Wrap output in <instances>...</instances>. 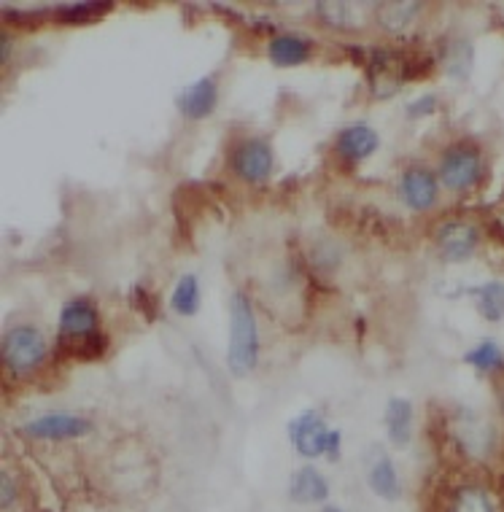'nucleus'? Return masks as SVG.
Here are the masks:
<instances>
[{
    "mask_svg": "<svg viewBox=\"0 0 504 512\" xmlns=\"http://www.w3.org/2000/svg\"><path fill=\"white\" fill-rule=\"evenodd\" d=\"M259 327L248 294L235 292L230 300V343H227V370L235 378H246L257 370Z\"/></svg>",
    "mask_w": 504,
    "mask_h": 512,
    "instance_id": "nucleus-1",
    "label": "nucleus"
},
{
    "mask_svg": "<svg viewBox=\"0 0 504 512\" xmlns=\"http://www.w3.org/2000/svg\"><path fill=\"white\" fill-rule=\"evenodd\" d=\"M49 345L41 329L30 327V324H17L3 335L0 343V359L3 367L14 375V378H27L44 364Z\"/></svg>",
    "mask_w": 504,
    "mask_h": 512,
    "instance_id": "nucleus-2",
    "label": "nucleus"
},
{
    "mask_svg": "<svg viewBox=\"0 0 504 512\" xmlns=\"http://www.w3.org/2000/svg\"><path fill=\"white\" fill-rule=\"evenodd\" d=\"M289 440L294 451L305 459H319V456H327L329 461L340 459V432L329 429L324 415L313 407L289 421Z\"/></svg>",
    "mask_w": 504,
    "mask_h": 512,
    "instance_id": "nucleus-3",
    "label": "nucleus"
},
{
    "mask_svg": "<svg viewBox=\"0 0 504 512\" xmlns=\"http://www.w3.org/2000/svg\"><path fill=\"white\" fill-rule=\"evenodd\" d=\"M57 329H60L62 345H71V348H84L87 345L89 354H95L92 343H103L98 335L100 310L87 297H73V300L62 305Z\"/></svg>",
    "mask_w": 504,
    "mask_h": 512,
    "instance_id": "nucleus-4",
    "label": "nucleus"
},
{
    "mask_svg": "<svg viewBox=\"0 0 504 512\" xmlns=\"http://www.w3.org/2000/svg\"><path fill=\"white\" fill-rule=\"evenodd\" d=\"M483 178V157L475 146L459 143L445 149L440 159V181L451 192H467Z\"/></svg>",
    "mask_w": 504,
    "mask_h": 512,
    "instance_id": "nucleus-5",
    "label": "nucleus"
},
{
    "mask_svg": "<svg viewBox=\"0 0 504 512\" xmlns=\"http://www.w3.org/2000/svg\"><path fill=\"white\" fill-rule=\"evenodd\" d=\"M273 146L265 138H246L232 149V173L246 184H262L273 173Z\"/></svg>",
    "mask_w": 504,
    "mask_h": 512,
    "instance_id": "nucleus-6",
    "label": "nucleus"
},
{
    "mask_svg": "<svg viewBox=\"0 0 504 512\" xmlns=\"http://www.w3.org/2000/svg\"><path fill=\"white\" fill-rule=\"evenodd\" d=\"M95 429V424L84 418V415L76 413H46L38 415L33 421H27L22 426V434L30 437V440H79V437H87L89 432Z\"/></svg>",
    "mask_w": 504,
    "mask_h": 512,
    "instance_id": "nucleus-7",
    "label": "nucleus"
},
{
    "mask_svg": "<svg viewBox=\"0 0 504 512\" xmlns=\"http://www.w3.org/2000/svg\"><path fill=\"white\" fill-rule=\"evenodd\" d=\"M437 248L445 262H464L475 254L480 243V232L475 224L469 221H445L437 230Z\"/></svg>",
    "mask_w": 504,
    "mask_h": 512,
    "instance_id": "nucleus-8",
    "label": "nucleus"
},
{
    "mask_svg": "<svg viewBox=\"0 0 504 512\" xmlns=\"http://www.w3.org/2000/svg\"><path fill=\"white\" fill-rule=\"evenodd\" d=\"M178 111L186 116V119H205V116H211L219 106V84L213 76H203V79L192 81V84H186L181 92H178L176 98Z\"/></svg>",
    "mask_w": 504,
    "mask_h": 512,
    "instance_id": "nucleus-9",
    "label": "nucleus"
},
{
    "mask_svg": "<svg viewBox=\"0 0 504 512\" xmlns=\"http://www.w3.org/2000/svg\"><path fill=\"white\" fill-rule=\"evenodd\" d=\"M437 178L434 173H429L426 168H407L402 173V181H399V195L405 200V205L410 211L424 213L429 211L434 203H437Z\"/></svg>",
    "mask_w": 504,
    "mask_h": 512,
    "instance_id": "nucleus-10",
    "label": "nucleus"
},
{
    "mask_svg": "<svg viewBox=\"0 0 504 512\" xmlns=\"http://www.w3.org/2000/svg\"><path fill=\"white\" fill-rule=\"evenodd\" d=\"M378 143H381V138H378V133L372 130L370 124L354 122L337 133L335 149L348 162H362V159H367L370 154L378 151Z\"/></svg>",
    "mask_w": 504,
    "mask_h": 512,
    "instance_id": "nucleus-11",
    "label": "nucleus"
},
{
    "mask_svg": "<svg viewBox=\"0 0 504 512\" xmlns=\"http://www.w3.org/2000/svg\"><path fill=\"white\" fill-rule=\"evenodd\" d=\"M313 54V41L297 33H278L267 41V57L275 68H297L310 60Z\"/></svg>",
    "mask_w": 504,
    "mask_h": 512,
    "instance_id": "nucleus-12",
    "label": "nucleus"
},
{
    "mask_svg": "<svg viewBox=\"0 0 504 512\" xmlns=\"http://www.w3.org/2000/svg\"><path fill=\"white\" fill-rule=\"evenodd\" d=\"M289 496L297 504H321L327 502L329 483L319 469L302 467L297 469L289 480Z\"/></svg>",
    "mask_w": 504,
    "mask_h": 512,
    "instance_id": "nucleus-13",
    "label": "nucleus"
},
{
    "mask_svg": "<svg viewBox=\"0 0 504 512\" xmlns=\"http://www.w3.org/2000/svg\"><path fill=\"white\" fill-rule=\"evenodd\" d=\"M413 405L402 397H391L389 405H386V413H383V421H386V432H389V440L394 445H407L410 437H413Z\"/></svg>",
    "mask_w": 504,
    "mask_h": 512,
    "instance_id": "nucleus-14",
    "label": "nucleus"
},
{
    "mask_svg": "<svg viewBox=\"0 0 504 512\" xmlns=\"http://www.w3.org/2000/svg\"><path fill=\"white\" fill-rule=\"evenodd\" d=\"M367 486L372 488V494H378L386 502H394L399 496V477L397 467L389 456H378L367 469Z\"/></svg>",
    "mask_w": 504,
    "mask_h": 512,
    "instance_id": "nucleus-15",
    "label": "nucleus"
},
{
    "mask_svg": "<svg viewBox=\"0 0 504 512\" xmlns=\"http://www.w3.org/2000/svg\"><path fill=\"white\" fill-rule=\"evenodd\" d=\"M364 11L362 3H340V0H327V3H316V14L324 25L340 27V30H351L359 25V14Z\"/></svg>",
    "mask_w": 504,
    "mask_h": 512,
    "instance_id": "nucleus-16",
    "label": "nucleus"
},
{
    "mask_svg": "<svg viewBox=\"0 0 504 512\" xmlns=\"http://www.w3.org/2000/svg\"><path fill=\"white\" fill-rule=\"evenodd\" d=\"M418 11H421L418 3H378L375 17H378V25L386 27L389 33H402L416 19Z\"/></svg>",
    "mask_w": 504,
    "mask_h": 512,
    "instance_id": "nucleus-17",
    "label": "nucleus"
},
{
    "mask_svg": "<svg viewBox=\"0 0 504 512\" xmlns=\"http://www.w3.org/2000/svg\"><path fill=\"white\" fill-rule=\"evenodd\" d=\"M170 308L176 310L178 316H195L200 310V283H197L195 275L178 278L173 294H170Z\"/></svg>",
    "mask_w": 504,
    "mask_h": 512,
    "instance_id": "nucleus-18",
    "label": "nucleus"
},
{
    "mask_svg": "<svg viewBox=\"0 0 504 512\" xmlns=\"http://www.w3.org/2000/svg\"><path fill=\"white\" fill-rule=\"evenodd\" d=\"M106 11H111V3H62L54 9V17L62 25H81V22L98 19Z\"/></svg>",
    "mask_w": 504,
    "mask_h": 512,
    "instance_id": "nucleus-19",
    "label": "nucleus"
},
{
    "mask_svg": "<svg viewBox=\"0 0 504 512\" xmlns=\"http://www.w3.org/2000/svg\"><path fill=\"white\" fill-rule=\"evenodd\" d=\"M467 364H472L475 370L480 372H494L504 367V354L502 348L494 343V340H483L480 345H475L467 354Z\"/></svg>",
    "mask_w": 504,
    "mask_h": 512,
    "instance_id": "nucleus-20",
    "label": "nucleus"
},
{
    "mask_svg": "<svg viewBox=\"0 0 504 512\" xmlns=\"http://www.w3.org/2000/svg\"><path fill=\"white\" fill-rule=\"evenodd\" d=\"M478 308L483 313V318H488V321L504 318V283H486L478 292Z\"/></svg>",
    "mask_w": 504,
    "mask_h": 512,
    "instance_id": "nucleus-21",
    "label": "nucleus"
},
{
    "mask_svg": "<svg viewBox=\"0 0 504 512\" xmlns=\"http://www.w3.org/2000/svg\"><path fill=\"white\" fill-rule=\"evenodd\" d=\"M451 512H494V504L483 488H461L453 499Z\"/></svg>",
    "mask_w": 504,
    "mask_h": 512,
    "instance_id": "nucleus-22",
    "label": "nucleus"
},
{
    "mask_svg": "<svg viewBox=\"0 0 504 512\" xmlns=\"http://www.w3.org/2000/svg\"><path fill=\"white\" fill-rule=\"evenodd\" d=\"M469 68H472V46L467 41H459L448 54V71L451 76L461 79V76H467Z\"/></svg>",
    "mask_w": 504,
    "mask_h": 512,
    "instance_id": "nucleus-23",
    "label": "nucleus"
},
{
    "mask_svg": "<svg viewBox=\"0 0 504 512\" xmlns=\"http://www.w3.org/2000/svg\"><path fill=\"white\" fill-rule=\"evenodd\" d=\"M0 491H3V502H0V507L9 510L11 504L17 502V483H14V477L9 475V469L0 472Z\"/></svg>",
    "mask_w": 504,
    "mask_h": 512,
    "instance_id": "nucleus-24",
    "label": "nucleus"
},
{
    "mask_svg": "<svg viewBox=\"0 0 504 512\" xmlns=\"http://www.w3.org/2000/svg\"><path fill=\"white\" fill-rule=\"evenodd\" d=\"M437 111V98L434 95H424V98L413 100L410 106H407V116H426V114H434Z\"/></svg>",
    "mask_w": 504,
    "mask_h": 512,
    "instance_id": "nucleus-25",
    "label": "nucleus"
},
{
    "mask_svg": "<svg viewBox=\"0 0 504 512\" xmlns=\"http://www.w3.org/2000/svg\"><path fill=\"white\" fill-rule=\"evenodd\" d=\"M0 41H3V57H0V60L6 62V65H9V54H11V38L9 36H3L0 38Z\"/></svg>",
    "mask_w": 504,
    "mask_h": 512,
    "instance_id": "nucleus-26",
    "label": "nucleus"
},
{
    "mask_svg": "<svg viewBox=\"0 0 504 512\" xmlns=\"http://www.w3.org/2000/svg\"><path fill=\"white\" fill-rule=\"evenodd\" d=\"M321 512H345V510H343V507H335V504H327V507H324Z\"/></svg>",
    "mask_w": 504,
    "mask_h": 512,
    "instance_id": "nucleus-27",
    "label": "nucleus"
}]
</instances>
